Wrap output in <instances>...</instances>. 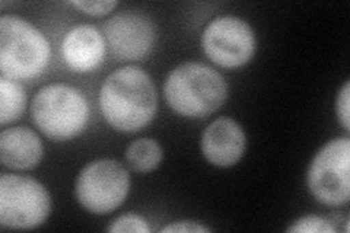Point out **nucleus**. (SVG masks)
Returning a JSON list of instances; mask_svg holds the SVG:
<instances>
[{"instance_id": "nucleus-1", "label": "nucleus", "mask_w": 350, "mask_h": 233, "mask_svg": "<svg viewBox=\"0 0 350 233\" xmlns=\"http://www.w3.org/2000/svg\"><path fill=\"white\" fill-rule=\"evenodd\" d=\"M100 108L107 123L116 130L139 131L157 115L155 83L145 70L136 66L118 69L101 86Z\"/></svg>"}, {"instance_id": "nucleus-2", "label": "nucleus", "mask_w": 350, "mask_h": 233, "mask_svg": "<svg viewBox=\"0 0 350 233\" xmlns=\"http://www.w3.org/2000/svg\"><path fill=\"white\" fill-rule=\"evenodd\" d=\"M167 104L189 118H204L221 108L228 98V85L211 66L187 61L177 66L163 85Z\"/></svg>"}, {"instance_id": "nucleus-3", "label": "nucleus", "mask_w": 350, "mask_h": 233, "mask_svg": "<svg viewBox=\"0 0 350 233\" xmlns=\"http://www.w3.org/2000/svg\"><path fill=\"white\" fill-rule=\"evenodd\" d=\"M51 59L47 37L18 15L0 18V70L10 81L36 79Z\"/></svg>"}, {"instance_id": "nucleus-4", "label": "nucleus", "mask_w": 350, "mask_h": 233, "mask_svg": "<svg viewBox=\"0 0 350 233\" xmlns=\"http://www.w3.org/2000/svg\"><path fill=\"white\" fill-rule=\"evenodd\" d=\"M37 127L54 141L78 137L90 121V104L78 87L53 83L41 87L31 105Z\"/></svg>"}, {"instance_id": "nucleus-5", "label": "nucleus", "mask_w": 350, "mask_h": 233, "mask_svg": "<svg viewBox=\"0 0 350 233\" xmlns=\"http://www.w3.org/2000/svg\"><path fill=\"white\" fill-rule=\"evenodd\" d=\"M51 212V197L46 187L29 176H0V225L8 229L40 228Z\"/></svg>"}, {"instance_id": "nucleus-6", "label": "nucleus", "mask_w": 350, "mask_h": 233, "mask_svg": "<svg viewBox=\"0 0 350 233\" xmlns=\"http://www.w3.org/2000/svg\"><path fill=\"white\" fill-rule=\"evenodd\" d=\"M130 191V174L114 159H98L81 171L75 185L78 203L94 215L113 213Z\"/></svg>"}, {"instance_id": "nucleus-7", "label": "nucleus", "mask_w": 350, "mask_h": 233, "mask_svg": "<svg viewBox=\"0 0 350 233\" xmlns=\"http://www.w3.org/2000/svg\"><path fill=\"white\" fill-rule=\"evenodd\" d=\"M310 193L321 204L338 207L350 200V139H333L317 152L306 174Z\"/></svg>"}, {"instance_id": "nucleus-8", "label": "nucleus", "mask_w": 350, "mask_h": 233, "mask_svg": "<svg viewBox=\"0 0 350 233\" xmlns=\"http://www.w3.org/2000/svg\"><path fill=\"white\" fill-rule=\"evenodd\" d=\"M202 47L207 59L216 66L238 69L253 59L257 40L247 20L224 15L207 24L202 34Z\"/></svg>"}, {"instance_id": "nucleus-9", "label": "nucleus", "mask_w": 350, "mask_h": 233, "mask_svg": "<svg viewBox=\"0 0 350 233\" xmlns=\"http://www.w3.org/2000/svg\"><path fill=\"white\" fill-rule=\"evenodd\" d=\"M103 36L120 60H145L157 42V25L140 12H120L103 24Z\"/></svg>"}, {"instance_id": "nucleus-10", "label": "nucleus", "mask_w": 350, "mask_h": 233, "mask_svg": "<svg viewBox=\"0 0 350 233\" xmlns=\"http://www.w3.org/2000/svg\"><path fill=\"white\" fill-rule=\"evenodd\" d=\"M245 149L247 137L243 127L229 117L215 120L202 135L203 156L217 168H229L238 163Z\"/></svg>"}, {"instance_id": "nucleus-11", "label": "nucleus", "mask_w": 350, "mask_h": 233, "mask_svg": "<svg viewBox=\"0 0 350 233\" xmlns=\"http://www.w3.org/2000/svg\"><path fill=\"white\" fill-rule=\"evenodd\" d=\"M62 54L66 64L75 72L86 73L95 70L105 57V38L94 25H78L63 38Z\"/></svg>"}, {"instance_id": "nucleus-12", "label": "nucleus", "mask_w": 350, "mask_h": 233, "mask_svg": "<svg viewBox=\"0 0 350 233\" xmlns=\"http://www.w3.org/2000/svg\"><path fill=\"white\" fill-rule=\"evenodd\" d=\"M42 154L41 139L31 128L12 127L0 133V161L6 168L32 169L41 162Z\"/></svg>"}, {"instance_id": "nucleus-13", "label": "nucleus", "mask_w": 350, "mask_h": 233, "mask_svg": "<svg viewBox=\"0 0 350 233\" xmlns=\"http://www.w3.org/2000/svg\"><path fill=\"white\" fill-rule=\"evenodd\" d=\"M27 107V92L18 82L0 77V124L14 123Z\"/></svg>"}, {"instance_id": "nucleus-14", "label": "nucleus", "mask_w": 350, "mask_h": 233, "mask_svg": "<svg viewBox=\"0 0 350 233\" xmlns=\"http://www.w3.org/2000/svg\"><path fill=\"white\" fill-rule=\"evenodd\" d=\"M126 161L136 172H150L157 169L162 161V148L153 139H139L126 150Z\"/></svg>"}, {"instance_id": "nucleus-15", "label": "nucleus", "mask_w": 350, "mask_h": 233, "mask_svg": "<svg viewBox=\"0 0 350 233\" xmlns=\"http://www.w3.org/2000/svg\"><path fill=\"white\" fill-rule=\"evenodd\" d=\"M288 233H334L336 229L332 226L330 221L320 216H304L286 229Z\"/></svg>"}, {"instance_id": "nucleus-16", "label": "nucleus", "mask_w": 350, "mask_h": 233, "mask_svg": "<svg viewBox=\"0 0 350 233\" xmlns=\"http://www.w3.org/2000/svg\"><path fill=\"white\" fill-rule=\"evenodd\" d=\"M107 230L113 233H129V232L149 233L150 228L145 217L133 215V213H126V215L118 216L113 223L108 226Z\"/></svg>"}, {"instance_id": "nucleus-17", "label": "nucleus", "mask_w": 350, "mask_h": 233, "mask_svg": "<svg viewBox=\"0 0 350 233\" xmlns=\"http://www.w3.org/2000/svg\"><path fill=\"white\" fill-rule=\"evenodd\" d=\"M72 6L82 10V12L92 16H104L108 15L118 5L114 0H103V2H88V0H76L70 2Z\"/></svg>"}, {"instance_id": "nucleus-18", "label": "nucleus", "mask_w": 350, "mask_h": 233, "mask_svg": "<svg viewBox=\"0 0 350 233\" xmlns=\"http://www.w3.org/2000/svg\"><path fill=\"white\" fill-rule=\"evenodd\" d=\"M336 113L343 127L350 130V82H345L336 99Z\"/></svg>"}, {"instance_id": "nucleus-19", "label": "nucleus", "mask_w": 350, "mask_h": 233, "mask_svg": "<svg viewBox=\"0 0 350 233\" xmlns=\"http://www.w3.org/2000/svg\"><path fill=\"white\" fill-rule=\"evenodd\" d=\"M159 232H165V233H206L211 232V228H207L199 221H193V220H178V221H172V223L163 226Z\"/></svg>"}]
</instances>
